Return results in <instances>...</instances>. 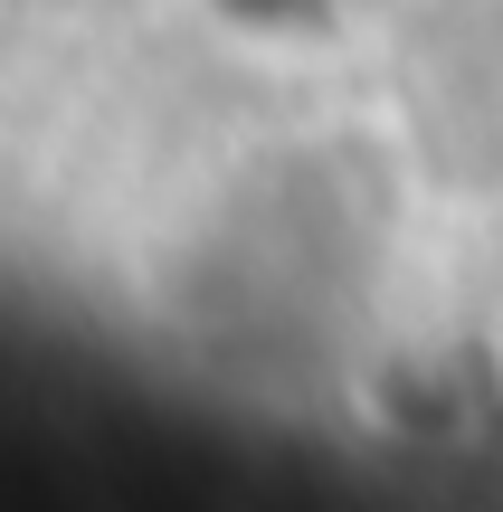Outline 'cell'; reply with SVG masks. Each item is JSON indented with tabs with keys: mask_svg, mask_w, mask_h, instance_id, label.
Listing matches in <instances>:
<instances>
[{
	"mask_svg": "<svg viewBox=\"0 0 503 512\" xmlns=\"http://www.w3.org/2000/svg\"><path fill=\"white\" fill-rule=\"evenodd\" d=\"M219 38L238 48H266V57H314V48H342V38L371 19V0H190Z\"/></svg>",
	"mask_w": 503,
	"mask_h": 512,
	"instance_id": "6da1fadb",
	"label": "cell"
}]
</instances>
